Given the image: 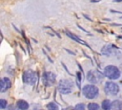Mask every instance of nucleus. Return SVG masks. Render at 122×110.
I'll use <instances>...</instances> for the list:
<instances>
[{
    "label": "nucleus",
    "mask_w": 122,
    "mask_h": 110,
    "mask_svg": "<svg viewBox=\"0 0 122 110\" xmlns=\"http://www.w3.org/2000/svg\"><path fill=\"white\" fill-rule=\"evenodd\" d=\"M113 2H120V1H122V0H112Z\"/></svg>",
    "instance_id": "nucleus-20"
},
{
    "label": "nucleus",
    "mask_w": 122,
    "mask_h": 110,
    "mask_svg": "<svg viewBox=\"0 0 122 110\" xmlns=\"http://www.w3.org/2000/svg\"><path fill=\"white\" fill-rule=\"evenodd\" d=\"M18 109H19L18 106H17V105H13V104L9 105L8 108H7V110H18Z\"/></svg>",
    "instance_id": "nucleus-18"
},
{
    "label": "nucleus",
    "mask_w": 122,
    "mask_h": 110,
    "mask_svg": "<svg viewBox=\"0 0 122 110\" xmlns=\"http://www.w3.org/2000/svg\"><path fill=\"white\" fill-rule=\"evenodd\" d=\"M16 105L18 106V108L20 110H27V109H29V103L26 100H23V99L17 100Z\"/></svg>",
    "instance_id": "nucleus-11"
},
{
    "label": "nucleus",
    "mask_w": 122,
    "mask_h": 110,
    "mask_svg": "<svg viewBox=\"0 0 122 110\" xmlns=\"http://www.w3.org/2000/svg\"><path fill=\"white\" fill-rule=\"evenodd\" d=\"M88 109L89 110H98L99 109V105L97 103H95V102H91L88 105Z\"/></svg>",
    "instance_id": "nucleus-15"
},
{
    "label": "nucleus",
    "mask_w": 122,
    "mask_h": 110,
    "mask_svg": "<svg viewBox=\"0 0 122 110\" xmlns=\"http://www.w3.org/2000/svg\"><path fill=\"white\" fill-rule=\"evenodd\" d=\"M104 89H105V93L109 96H115L119 93V90H120L118 84L112 81H107L105 83Z\"/></svg>",
    "instance_id": "nucleus-5"
},
{
    "label": "nucleus",
    "mask_w": 122,
    "mask_h": 110,
    "mask_svg": "<svg viewBox=\"0 0 122 110\" xmlns=\"http://www.w3.org/2000/svg\"><path fill=\"white\" fill-rule=\"evenodd\" d=\"M101 52H102V54L104 55H107V56H111V55L115 56L117 54H119V50L117 49V47H115V46H113L112 44L104 46L102 48Z\"/></svg>",
    "instance_id": "nucleus-6"
},
{
    "label": "nucleus",
    "mask_w": 122,
    "mask_h": 110,
    "mask_svg": "<svg viewBox=\"0 0 122 110\" xmlns=\"http://www.w3.org/2000/svg\"><path fill=\"white\" fill-rule=\"evenodd\" d=\"M87 78L92 83H98L100 80H102L103 76L99 71H90L87 75Z\"/></svg>",
    "instance_id": "nucleus-7"
},
{
    "label": "nucleus",
    "mask_w": 122,
    "mask_h": 110,
    "mask_svg": "<svg viewBox=\"0 0 122 110\" xmlns=\"http://www.w3.org/2000/svg\"><path fill=\"white\" fill-rule=\"evenodd\" d=\"M82 93L86 99H93L97 98V96L99 95V89L93 84H87L83 87Z\"/></svg>",
    "instance_id": "nucleus-1"
},
{
    "label": "nucleus",
    "mask_w": 122,
    "mask_h": 110,
    "mask_svg": "<svg viewBox=\"0 0 122 110\" xmlns=\"http://www.w3.org/2000/svg\"><path fill=\"white\" fill-rule=\"evenodd\" d=\"M73 90V83L71 80L69 79H62L58 83V91L61 94L69 95Z\"/></svg>",
    "instance_id": "nucleus-3"
},
{
    "label": "nucleus",
    "mask_w": 122,
    "mask_h": 110,
    "mask_svg": "<svg viewBox=\"0 0 122 110\" xmlns=\"http://www.w3.org/2000/svg\"><path fill=\"white\" fill-rule=\"evenodd\" d=\"M7 105H8V101L6 99H1V100H0V108L1 109H5L7 107Z\"/></svg>",
    "instance_id": "nucleus-16"
},
{
    "label": "nucleus",
    "mask_w": 122,
    "mask_h": 110,
    "mask_svg": "<svg viewBox=\"0 0 122 110\" xmlns=\"http://www.w3.org/2000/svg\"><path fill=\"white\" fill-rule=\"evenodd\" d=\"M62 110H76V109H75V107L73 108V107H71V106H69V107H66V108H63Z\"/></svg>",
    "instance_id": "nucleus-19"
},
{
    "label": "nucleus",
    "mask_w": 122,
    "mask_h": 110,
    "mask_svg": "<svg viewBox=\"0 0 122 110\" xmlns=\"http://www.w3.org/2000/svg\"><path fill=\"white\" fill-rule=\"evenodd\" d=\"M22 79H23V82L26 84L34 85L37 80V76L32 70H27L23 73Z\"/></svg>",
    "instance_id": "nucleus-4"
},
{
    "label": "nucleus",
    "mask_w": 122,
    "mask_h": 110,
    "mask_svg": "<svg viewBox=\"0 0 122 110\" xmlns=\"http://www.w3.org/2000/svg\"><path fill=\"white\" fill-rule=\"evenodd\" d=\"M47 108L48 110H58V105L55 102H49L47 104Z\"/></svg>",
    "instance_id": "nucleus-14"
},
{
    "label": "nucleus",
    "mask_w": 122,
    "mask_h": 110,
    "mask_svg": "<svg viewBox=\"0 0 122 110\" xmlns=\"http://www.w3.org/2000/svg\"><path fill=\"white\" fill-rule=\"evenodd\" d=\"M65 33H66V34H67V35H68V36H69L70 38H71V39H73L74 41H76V42H78V43H81V44H83V45H85V46H87L88 48H90V46H89V45H88V44H87V43H86L85 41H83V40H81V39H80L79 37H77V36H75V35H74V34H72L71 33H70V32H67V31H66V32H65Z\"/></svg>",
    "instance_id": "nucleus-10"
},
{
    "label": "nucleus",
    "mask_w": 122,
    "mask_h": 110,
    "mask_svg": "<svg viewBox=\"0 0 122 110\" xmlns=\"http://www.w3.org/2000/svg\"><path fill=\"white\" fill-rule=\"evenodd\" d=\"M85 104L84 103H78L75 105V109L76 110H85Z\"/></svg>",
    "instance_id": "nucleus-17"
},
{
    "label": "nucleus",
    "mask_w": 122,
    "mask_h": 110,
    "mask_svg": "<svg viewBox=\"0 0 122 110\" xmlns=\"http://www.w3.org/2000/svg\"><path fill=\"white\" fill-rule=\"evenodd\" d=\"M101 107L103 110H111L112 109V102L109 99H104L101 103Z\"/></svg>",
    "instance_id": "nucleus-13"
},
{
    "label": "nucleus",
    "mask_w": 122,
    "mask_h": 110,
    "mask_svg": "<svg viewBox=\"0 0 122 110\" xmlns=\"http://www.w3.org/2000/svg\"><path fill=\"white\" fill-rule=\"evenodd\" d=\"M112 110H122V101L115 99L112 102Z\"/></svg>",
    "instance_id": "nucleus-12"
},
{
    "label": "nucleus",
    "mask_w": 122,
    "mask_h": 110,
    "mask_svg": "<svg viewBox=\"0 0 122 110\" xmlns=\"http://www.w3.org/2000/svg\"><path fill=\"white\" fill-rule=\"evenodd\" d=\"M104 76L107 77L108 78L112 79V80H115V79H118L120 77L121 73H120V70L116 66L108 65L104 69Z\"/></svg>",
    "instance_id": "nucleus-2"
},
{
    "label": "nucleus",
    "mask_w": 122,
    "mask_h": 110,
    "mask_svg": "<svg viewBox=\"0 0 122 110\" xmlns=\"http://www.w3.org/2000/svg\"><path fill=\"white\" fill-rule=\"evenodd\" d=\"M0 85H1V93H4V92H6L8 89H10V86H11V83H10V78H8V77H3V78H1V80H0Z\"/></svg>",
    "instance_id": "nucleus-9"
},
{
    "label": "nucleus",
    "mask_w": 122,
    "mask_h": 110,
    "mask_svg": "<svg viewBox=\"0 0 122 110\" xmlns=\"http://www.w3.org/2000/svg\"><path fill=\"white\" fill-rule=\"evenodd\" d=\"M55 81V75L52 73H44L43 74V83L46 86H50Z\"/></svg>",
    "instance_id": "nucleus-8"
}]
</instances>
